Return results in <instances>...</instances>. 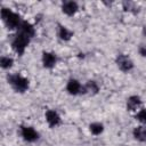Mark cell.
I'll list each match as a JSON object with an SVG mask.
<instances>
[{
  "label": "cell",
  "mask_w": 146,
  "mask_h": 146,
  "mask_svg": "<svg viewBox=\"0 0 146 146\" xmlns=\"http://www.w3.org/2000/svg\"><path fill=\"white\" fill-rule=\"evenodd\" d=\"M1 18L5 22V24L9 27V29H16L19 27L21 23V17L19 15L13 13L11 10L7 9V8H2L1 9Z\"/></svg>",
  "instance_id": "6da1fadb"
},
{
  "label": "cell",
  "mask_w": 146,
  "mask_h": 146,
  "mask_svg": "<svg viewBox=\"0 0 146 146\" xmlns=\"http://www.w3.org/2000/svg\"><path fill=\"white\" fill-rule=\"evenodd\" d=\"M29 42H30V38H29L26 34H24L23 32L19 31V32L15 35V38H14V40H13V42H11V46H13V49H14L17 54L22 55V54L24 52L26 46L29 44Z\"/></svg>",
  "instance_id": "7a4b0ae2"
},
{
  "label": "cell",
  "mask_w": 146,
  "mask_h": 146,
  "mask_svg": "<svg viewBox=\"0 0 146 146\" xmlns=\"http://www.w3.org/2000/svg\"><path fill=\"white\" fill-rule=\"evenodd\" d=\"M7 79H8V82L13 86V88L18 92H24L29 88V81L18 74L8 75Z\"/></svg>",
  "instance_id": "3957f363"
},
{
  "label": "cell",
  "mask_w": 146,
  "mask_h": 146,
  "mask_svg": "<svg viewBox=\"0 0 146 146\" xmlns=\"http://www.w3.org/2000/svg\"><path fill=\"white\" fill-rule=\"evenodd\" d=\"M116 63H117V66L124 72H128L133 67L131 59L125 55H119L116 58Z\"/></svg>",
  "instance_id": "277c9868"
},
{
  "label": "cell",
  "mask_w": 146,
  "mask_h": 146,
  "mask_svg": "<svg viewBox=\"0 0 146 146\" xmlns=\"http://www.w3.org/2000/svg\"><path fill=\"white\" fill-rule=\"evenodd\" d=\"M22 136L27 141H34L39 137L38 132L33 128H31V127H23L22 128Z\"/></svg>",
  "instance_id": "5b68a950"
},
{
  "label": "cell",
  "mask_w": 146,
  "mask_h": 146,
  "mask_svg": "<svg viewBox=\"0 0 146 146\" xmlns=\"http://www.w3.org/2000/svg\"><path fill=\"white\" fill-rule=\"evenodd\" d=\"M46 117H47V122L49 123L50 127H55L59 123L60 119H59V115L55 112V111H48L47 114H46Z\"/></svg>",
  "instance_id": "8992f818"
},
{
  "label": "cell",
  "mask_w": 146,
  "mask_h": 146,
  "mask_svg": "<svg viewBox=\"0 0 146 146\" xmlns=\"http://www.w3.org/2000/svg\"><path fill=\"white\" fill-rule=\"evenodd\" d=\"M42 62H43L44 67H52L56 64V56L50 52H43Z\"/></svg>",
  "instance_id": "52a82bcc"
},
{
  "label": "cell",
  "mask_w": 146,
  "mask_h": 146,
  "mask_svg": "<svg viewBox=\"0 0 146 146\" xmlns=\"http://www.w3.org/2000/svg\"><path fill=\"white\" fill-rule=\"evenodd\" d=\"M63 11L67 15H73L75 14V11L78 10V5L76 2H73V1H66L63 3Z\"/></svg>",
  "instance_id": "ba28073f"
},
{
  "label": "cell",
  "mask_w": 146,
  "mask_h": 146,
  "mask_svg": "<svg viewBox=\"0 0 146 146\" xmlns=\"http://www.w3.org/2000/svg\"><path fill=\"white\" fill-rule=\"evenodd\" d=\"M18 29H19L21 32H23L24 34H26L29 38H31V36L34 35V29H33V26H32L30 23H27V22H22V24L19 25Z\"/></svg>",
  "instance_id": "9c48e42d"
},
{
  "label": "cell",
  "mask_w": 146,
  "mask_h": 146,
  "mask_svg": "<svg viewBox=\"0 0 146 146\" xmlns=\"http://www.w3.org/2000/svg\"><path fill=\"white\" fill-rule=\"evenodd\" d=\"M81 90V86L76 80H70L67 83V91L72 95H76L79 94Z\"/></svg>",
  "instance_id": "30bf717a"
},
{
  "label": "cell",
  "mask_w": 146,
  "mask_h": 146,
  "mask_svg": "<svg viewBox=\"0 0 146 146\" xmlns=\"http://www.w3.org/2000/svg\"><path fill=\"white\" fill-rule=\"evenodd\" d=\"M141 104V100L137 96H131L127 102V108L129 111H135L139 105Z\"/></svg>",
  "instance_id": "8fae6325"
},
{
  "label": "cell",
  "mask_w": 146,
  "mask_h": 146,
  "mask_svg": "<svg viewBox=\"0 0 146 146\" xmlns=\"http://www.w3.org/2000/svg\"><path fill=\"white\" fill-rule=\"evenodd\" d=\"M133 136L136 137V139H138L140 141H146V128L137 127L133 130Z\"/></svg>",
  "instance_id": "7c38bea8"
},
{
  "label": "cell",
  "mask_w": 146,
  "mask_h": 146,
  "mask_svg": "<svg viewBox=\"0 0 146 146\" xmlns=\"http://www.w3.org/2000/svg\"><path fill=\"white\" fill-rule=\"evenodd\" d=\"M59 36H60V39H63V40H68V39L72 36V32L68 31L66 27L60 26V29H59Z\"/></svg>",
  "instance_id": "4fadbf2b"
},
{
  "label": "cell",
  "mask_w": 146,
  "mask_h": 146,
  "mask_svg": "<svg viewBox=\"0 0 146 146\" xmlns=\"http://www.w3.org/2000/svg\"><path fill=\"white\" fill-rule=\"evenodd\" d=\"M103 125L100 123H92L90 124V131L94 133V135H99L102 131H103Z\"/></svg>",
  "instance_id": "5bb4252c"
},
{
  "label": "cell",
  "mask_w": 146,
  "mask_h": 146,
  "mask_svg": "<svg viewBox=\"0 0 146 146\" xmlns=\"http://www.w3.org/2000/svg\"><path fill=\"white\" fill-rule=\"evenodd\" d=\"M0 64L3 68H9L11 65H13V59L9 58V57H1V60H0Z\"/></svg>",
  "instance_id": "9a60e30c"
},
{
  "label": "cell",
  "mask_w": 146,
  "mask_h": 146,
  "mask_svg": "<svg viewBox=\"0 0 146 146\" xmlns=\"http://www.w3.org/2000/svg\"><path fill=\"white\" fill-rule=\"evenodd\" d=\"M140 122H143V123H146V110L145 108H143V110H140L139 112H138V114H137V116H136Z\"/></svg>",
  "instance_id": "2e32d148"
},
{
  "label": "cell",
  "mask_w": 146,
  "mask_h": 146,
  "mask_svg": "<svg viewBox=\"0 0 146 146\" xmlns=\"http://www.w3.org/2000/svg\"><path fill=\"white\" fill-rule=\"evenodd\" d=\"M87 88H88L89 90L94 91V92H97V91H98V87H97V84H96V82H95V81H89V82H88Z\"/></svg>",
  "instance_id": "e0dca14e"
},
{
  "label": "cell",
  "mask_w": 146,
  "mask_h": 146,
  "mask_svg": "<svg viewBox=\"0 0 146 146\" xmlns=\"http://www.w3.org/2000/svg\"><path fill=\"white\" fill-rule=\"evenodd\" d=\"M139 51H140V54H141L143 56H146V48H145V47H140Z\"/></svg>",
  "instance_id": "ac0fdd59"
}]
</instances>
